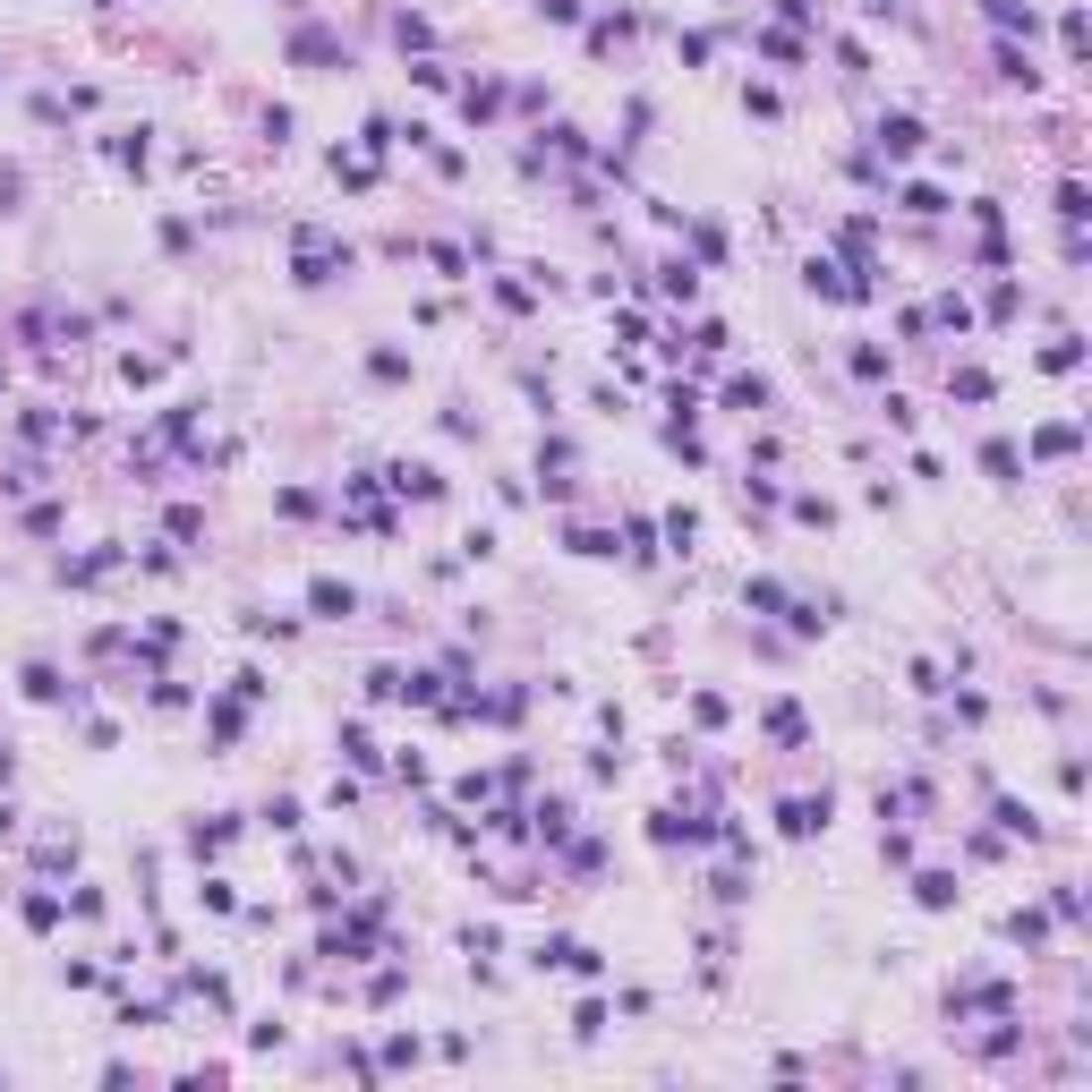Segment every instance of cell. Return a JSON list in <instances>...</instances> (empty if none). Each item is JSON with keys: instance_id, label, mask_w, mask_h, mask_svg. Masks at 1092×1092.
Segmentation results:
<instances>
[{"instance_id": "obj_1", "label": "cell", "mask_w": 1092, "mask_h": 1092, "mask_svg": "<svg viewBox=\"0 0 1092 1092\" xmlns=\"http://www.w3.org/2000/svg\"><path fill=\"white\" fill-rule=\"evenodd\" d=\"M333 265H350V257H333V239H316V231H307V239H300V282H324Z\"/></svg>"}, {"instance_id": "obj_2", "label": "cell", "mask_w": 1092, "mask_h": 1092, "mask_svg": "<svg viewBox=\"0 0 1092 1092\" xmlns=\"http://www.w3.org/2000/svg\"><path fill=\"white\" fill-rule=\"evenodd\" d=\"M307 598H316V615H333V623H342L350 606H359V589H350V580H316Z\"/></svg>"}, {"instance_id": "obj_3", "label": "cell", "mask_w": 1092, "mask_h": 1092, "mask_svg": "<svg viewBox=\"0 0 1092 1092\" xmlns=\"http://www.w3.org/2000/svg\"><path fill=\"white\" fill-rule=\"evenodd\" d=\"M811 828H828V793L819 802H786V836H811Z\"/></svg>"}, {"instance_id": "obj_4", "label": "cell", "mask_w": 1092, "mask_h": 1092, "mask_svg": "<svg viewBox=\"0 0 1092 1092\" xmlns=\"http://www.w3.org/2000/svg\"><path fill=\"white\" fill-rule=\"evenodd\" d=\"M879 146H888V154H913V146H921V120H905V111H897V120H879Z\"/></svg>"}, {"instance_id": "obj_5", "label": "cell", "mask_w": 1092, "mask_h": 1092, "mask_svg": "<svg viewBox=\"0 0 1092 1092\" xmlns=\"http://www.w3.org/2000/svg\"><path fill=\"white\" fill-rule=\"evenodd\" d=\"M913 897L939 913V905H956V879H947V871H921V879H913Z\"/></svg>"}, {"instance_id": "obj_6", "label": "cell", "mask_w": 1092, "mask_h": 1092, "mask_svg": "<svg viewBox=\"0 0 1092 1092\" xmlns=\"http://www.w3.org/2000/svg\"><path fill=\"white\" fill-rule=\"evenodd\" d=\"M982 470H990V478H1016L1025 461H1016V444H982Z\"/></svg>"}, {"instance_id": "obj_7", "label": "cell", "mask_w": 1092, "mask_h": 1092, "mask_svg": "<svg viewBox=\"0 0 1092 1092\" xmlns=\"http://www.w3.org/2000/svg\"><path fill=\"white\" fill-rule=\"evenodd\" d=\"M726 402H734V410H760L769 393H760V376H734V385H726Z\"/></svg>"}, {"instance_id": "obj_8", "label": "cell", "mask_w": 1092, "mask_h": 1092, "mask_svg": "<svg viewBox=\"0 0 1092 1092\" xmlns=\"http://www.w3.org/2000/svg\"><path fill=\"white\" fill-rule=\"evenodd\" d=\"M9 196H18V172H0V205H9Z\"/></svg>"}]
</instances>
